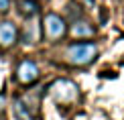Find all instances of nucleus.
I'll return each instance as SVG.
<instances>
[{"label":"nucleus","mask_w":124,"mask_h":120,"mask_svg":"<svg viewBox=\"0 0 124 120\" xmlns=\"http://www.w3.org/2000/svg\"><path fill=\"white\" fill-rule=\"evenodd\" d=\"M98 59V45L92 41H77L65 49V61L75 67L92 65Z\"/></svg>","instance_id":"nucleus-1"},{"label":"nucleus","mask_w":124,"mask_h":120,"mask_svg":"<svg viewBox=\"0 0 124 120\" xmlns=\"http://www.w3.org/2000/svg\"><path fill=\"white\" fill-rule=\"evenodd\" d=\"M67 35V23L65 18L57 12H47L43 18V37L49 43H57Z\"/></svg>","instance_id":"nucleus-2"},{"label":"nucleus","mask_w":124,"mask_h":120,"mask_svg":"<svg viewBox=\"0 0 124 120\" xmlns=\"http://www.w3.org/2000/svg\"><path fill=\"white\" fill-rule=\"evenodd\" d=\"M51 94H53V98L59 104H71V102L77 100L79 90H77V86L73 81H69V80H57L51 86Z\"/></svg>","instance_id":"nucleus-3"},{"label":"nucleus","mask_w":124,"mask_h":120,"mask_svg":"<svg viewBox=\"0 0 124 120\" xmlns=\"http://www.w3.org/2000/svg\"><path fill=\"white\" fill-rule=\"evenodd\" d=\"M16 80L23 86H31L39 80V65L33 59H23L16 67Z\"/></svg>","instance_id":"nucleus-4"},{"label":"nucleus","mask_w":124,"mask_h":120,"mask_svg":"<svg viewBox=\"0 0 124 120\" xmlns=\"http://www.w3.org/2000/svg\"><path fill=\"white\" fill-rule=\"evenodd\" d=\"M18 39V29L10 20H2L0 23V49H10Z\"/></svg>","instance_id":"nucleus-5"},{"label":"nucleus","mask_w":124,"mask_h":120,"mask_svg":"<svg viewBox=\"0 0 124 120\" xmlns=\"http://www.w3.org/2000/svg\"><path fill=\"white\" fill-rule=\"evenodd\" d=\"M69 35H71L73 39H90V37H94V35H96V29L92 27L87 20L77 18V20H73V23H71Z\"/></svg>","instance_id":"nucleus-6"},{"label":"nucleus","mask_w":124,"mask_h":120,"mask_svg":"<svg viewBox=\"0 0 124 120\" xmlns=\"http://www.w3.org/2000/svg\"><path fill=\"white\" fill-rule=\"evenodd\" d=\"M39 35H41L39 23H35V16L29 18V23L24 24V31H23V41H24V43H37Z\"/></svg>","instance_id":"nucleus-7"},{"label":"nucleus","mask_w":124,"mask_h":120,"mask_svg":"<svg viewBox=\"0 0 124 120\" xmlns=\"http://www.w3.org/2000/svg\"><path fill=\"white\" fill-rule=\"evenodd\" d=\"M39 10H41V6H39L37 0H18V12L23 16L33 18V16L39 14Z\"/></svg>","instance_id":"nucleus-8"},{"label":"nucleus","mask_w":124,"mask_h":120,"mask_svg":"<svg viewBox=\"0 0 124 120\" xmlns=\"http://www.w3.org/2000/svg\"><path fill=\"white\" fill-rule=\"evenodd\" d=\"M14 112H16V118H20V120H29V110H27V106H24L20 100L14 102Z\"/></svg>","instance_id":"nucleus-9"},{"label":"nucleus","mask_w":124,"mask_h":120,"mask_svg":"<svg viewBox=\"0 0 124 120\" xmlns=\"http://www.w3.org/2000/svg\"><path fill=\"white\" fill-rule=\"evenodd\" d=\"M10 10V0H0V12H8Z\"/></svg>","instance_id":"nucleus-10"},{"label":"nucleus","mask_w":124,"mask_h":120,"mask_svg":"<svg viewBox=\"0 0 124 120\" xmlns=\"http://www.w3.org/2000/svg\"><path fill=\"white\" fill-rule=\"evenodd\" d=\"M4 110V94H0V112Z\"/></svg>","instance_id":"nucleus-11"},{"label":"nucleus","mask_w":124,"mask_h":120,"mask_svg":"<svg viewBox=\"0 0 124 120\" xmlns=\"http://www.w3.org/2000/svg\"><path fill=\"white\" fill-rule=\"evenodd\" d=\"M0 120H4V118H2V116H0Z\"/></svg>","instance_id":"nucleus-12"}]
</instances>
